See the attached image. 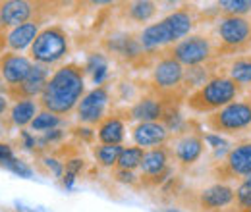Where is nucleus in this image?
I'll return each instance as SVG.
<instances>
[{
  "label": "nucleus",
  "instance_id": "obj_1",
  "mask_svg": "<svg viewBox=\"0 0 251 212\" xmlns=\"http://www.w3.org/2000/svg\"><path fill=\"white\" fill-rule=\"evenodd\" d=\"M85 93V70L77 64H66L54 70L41 93V106L56 116H68L77 108Z\"/></svg>",
  "mask_w": 251,
  "mask_h": 212
},
{
  "label": "nucleus",
  "instance_id": "obj_2",
  "mask_svg": "<svg viewBox=\"0 0 251 212\" xmlns=\"http://www.w3.org/2000/svg\"><path fill=\"white\" fill-rule=\"evenodd\" d=\"M195 25V10L191 6H182L162 18L157 24L147 25L139 33L137 41L143 47V50H155L166 45H176L182 39H186L189 31Z\"/></svg>",
  "mask_w": 251,
  "mask_h": 212
},
{
  "label": "nucleus",
  "instance_id": "obj_3",
  "mask_svg": "<svg viewBox=\"0 0 251 212\" xmlns=\"http://www.w3.org/2000/svg\"><path fill=\"white\" fill-rule=\"evenodd\" d=\"M244 89L232 81L228 75H215L197 91L189 93L186 96V104L195 114H213L220 108L228 106L230 102L238 100Z\"/></svg>",
  "mask_w": 251,
  "mask_h": 212
},
{
  "label": "nucleus",
  "instance_id": "obj_4",
  "mask_svg": "<svg viewBox=\"0 0 251 212\" xmlns=\"http://www.w3.org/2000/svg\"><path fill=\"white\" fill-rule=\"evenodd\" d=\"M219 45H215V56L244 54L251 48V20L242 16H222L217 22Z\"/></svg>",
  "mask_w": 251,
  "mask_h": 212
},
{
  "label": "nucleus",
  "instance_id": "obj_5",
  "mask_svg": "<svg viewBox=\"0 0 251 212\" xmlns=\"http://www.w3.org/2000/svg\"><path fill=\"white\" fill-rule=\"evenodd\" d=\"M205 125L217 135H240L251 129V98H238L205 118Z\"/></svg>",
  "mask_w": 251,
  "mask_h": 212
},
{
  "label": "nucleus",
  "instance_id": "obj_6",
  "mask_svg": "<svg viewBox=\"0 0 251 212\" xmlns=\"http://www.w3.org/2000/svg\"><path fill=\"white\" fill-rule=\"evenodd\" d=\"M211 174L219 183H228L234 180L242 182L251 176V141L230 147L224 152V156L215 162Z\"/></svg>",
  "mask_w": 251,
  "mask_h": 212
},
{
  "label": "nucleus",
  "instance_id": "obj_7",
  "mask_svg": "<svg viewBox=\"0 0 251 212\" xmlns=\"http://www.w3.org/2000/svg\"><path fill=\"white\" fill-rule=\"evenodd\" d=\"M68 52H70V39L66 31L58 25H50L43 29L31 45V60L49 68L66 58Z\"/></svg>",
  "mask_w": 251,
  "mask_h": 212
},
{
  "label": "nucleus",
  "instance_id": "obj_8",
  "mask_svg": "<svg viewBox=\"0 0 251 212\" xmlns=\"http://www.w3.org/2000/svg\"><path fill=\"white\" fill-rule=\"evenodd\" d=\"M168 54L188 68L203 66V64H209L217 58L215 43L203 35H189L186 39H182L168 50Z\"/></svg>",
  "mask_w": 251,
  "mask_h": 212
},
{
  "label": "nucleus",
  "instance_id": "obj_9",
  "mask_svg": "<svg viewBox=\"0 0 251 212\" xmlns=\"http://www.w3.org/2000/svg\"><path fill=\"white\" fill-rule=\"evenodd\" d=\"M184 75L186 70L176 58H172L168 52L158 58L157 64L153 66L151 71V81L153 87L160 96H172L174 93H184L182 85H184Z\"/></svg>",
  "mask_w": 251,
  "mask_h": 212
},
{
  "label": "nucleus",
  "instance_id": "obj_10",
  "mask_svg": "<svg viewBox=\"0 0 251 212\" xmlns=\"http://www.w3.org/2000/svg\"><path fill=\"white\" fill-rule=\"evenodd\" d=\"M139 170H141L139 182L145 187H157L160 183H164L172 172L170 170V149L162 145V147L145 151Z\"/></svg>",
  "mask_w": 251,
  "mask_h": 212
},
{
  "label": "nucleus",
  "instance_id": "obj_11",
  "mask_svg": "<svg viewBox=\"0 0 251 212\" xmlns=\"http://www.w3.org/2000/svg\"><path fill=\"white\" fill-rule=\"evenodd\" d=\"M236 189L230 183H219L201 189L195 197V207L199 212H228L234 209Z\"/></svg>",
  "mask_w": 251,
  "mask_h": 212
},
{
  "label": "nucleus",
  "instance_id": "obj_12",
  "mask_svg": "<svg viewBox=\"0 0 251 212\" xmlns=\"http://www.w3.org/2000/svg\"><path fill=\"white\" fill-rule=\"evenodd\" d=\"M168 149H170V156H174L180 166L184 168L193 166L205 152L203 133H199L197 129H182L174 139V145Z\"/></svg>",
  "mask_w": 251,
  "mask_h": 212
},
{
  "label": "nucleus",
  "instance_id": "obj_13",
  "mask_svg": "<svg viewBox=\"0 0 251 212\" xmlns=\"http://www.w3.org/2000/svg\"><path fill=\"white\" fill-rule=\"evenodd\" d=\"M108 100H110V94H108V87H104V85H99V87L91 89L89 93H85L83 98L79 100L77 108H75L77 121L83 123V125L100 123L106 118L104 112H106Z\"/></svg>",
  "mask_w": 251,
  "mask_h": 212
},
{
  "label": "nucleus",
  "instance_id": "obj_14",
  "mask_svg": "<svg viewBox=\"0 0 251 212\" xmlns=\"http://www.w3.org/2000/svg\"><path fill=\"white\" fill-rule=\"evenodd\" d=\"M33 68V60L18 52H6L0 56V77L8 83V89L18 87L25 81Z\"/></svg>",
  "mask_w": 251,
  "mask_h": 212
},
{
  "label": "nucleus",
  "instance_id": "obj_15",
  "mask_svg": "<svg viewBox=\"0 0 251 212\" xmlns=\"http://www.w3.org/2000/svg\"><path fill=\"white\" fill-rule=\"evenodd\" d=\"M168 137L170 131L162 121H141L131 129V139L135 147H141L143 151L166 145Z\"/></svg>",
  "mask_w": 251,
  "mask_h": 212
},
{
  "label": "nucleus",
  "instance_id": "obj_16",
  "mask_svg": "<svg viewBox=\"0 0 251 212\" xmlns=\"http://www.w3.org/2000/svg\"><path fill=\"white\" fill-rule=\"evenodd\" d=\"M50 79V70L49 66H41V64H33L29 75L25 77V81L18 87L8 89V96L16 98V100H24V98H35L37 94L41 96V93L45 91L47 81Z\"/></svg>",
  "mask_w": 251,
  "mask_h": 212
},
{
  "label": "nucleus",
  "instance_id": "obj_17",
  "mask_svg": "<svg viewBox=\"0 0 251 212\" xmlns=\"http://www.w3.org/2000/svg\"><path fill=\"white\" fill-rule=\"evenodd\" d=\"M37 4L25 0H8L0 4V25L2 27H18L33 22L31 18L37 12Z\"/></svg>",
  "mask_w": 251,
  "mask_h": 212
},
{
  "label": "nucleus",
  "instance_id": "obj_18",
  "mask_svg": "<svg viewBox=\"0 0 251 212\" xmlns=\"http://www.w3.org/2000/svg\"><path fill=\"white\" fill-rule=\"evenodd\" d=\"M166 112V100L160 98V94H147L141 96L139 100H135L131 104V108L127 110V118L141 121H162Z\"/></svg>",
  "mask_w": 251,
  "mask_h": 212
},
{
  "label": "nucleus",
  "instance_id": "obj_19",
  "mask_svg": "<svg viewBox=\"0 0 251 212\" xmlns=\"http://www.w3.org/2000/svg\"><path fill=\"white\" fill-rule=\"evenodd\" d=\"M39 33H41L39 31V22H29V24L18 25L6 35V47L12 52H22V50L31 47Z\"/></svg>",
  "mask_w": 251,
  "mask_h": 212
},
{
  "label": "nucleus",
  "instance_id": "obj_20",
  "mask_svg": "<svg viewBox=\"0 0 251 212\" xmlns=\"http://www.w3.org/2000/svg\"><path fill=\"white\" fill-rule=\"evenodd\" d=\"M126 137V123L120 116H106L97 127V139L100 145H122Z\"/></svg>",
  "mask_w": 251,
  "mask_h": 212
},
{
  "label": "nucleus",
  "instance_id": "obj_21",
  "mask_svg": "<svg viewBox=\"0 0 251 212\" xmlns=\"http://www.w3.org/2000/svg\"><path fill=\"white\" fill-rule=\"evenodd\" d=\"M213 68H215V60L209 62V64H203V66H195V68H189L186 70V75H184V85L182 89L186 91H197L199 87H203L207 81H211L215 75L219 73H213Z\"/></svg>",
  "mask_w": 251,
  "mask_h": 212
},
{
  "label": "nucleus",
  "instance_id": "obj_22",
  "mask_svg": "<svg viewBox=\"0 0 251 212\" xmlns=\"http://www.w3.org/2000/svg\"><path fill=\"white\" fill-rule=\"evenodd\" d=\"M226 75H228L232 81H236L242 89L251 87V54L236 56L234 60L228 64Z\"/></svg>",
  "mask_w": 251,
  "mask_h": 212
},
{
  "label": "nucleus",
  "instance_id": "obj_23",
  "mask_svg": "<svg viewBox=\"0 0 251 212\" xmlns=\"http://www.w3.org/2000/svg\"><path fill=\"white\" fill-rule=\"evenodd\" d=\"M37 102L33 98H24V100H16V104L12 106L10 110V120L14 125L18 127H25V125H31V121L35 120V116L39 114L37 112Z\"/></svg>",
  "mask_w": 251,
  "mask_h": 212
},
{
  "label": "nucleus",
  "instance_id": "obj_24",
  "mask_svg": "<svg viewBox=\"0 0 251 212\" xmlns=\"http://www.w3.org/2000/svg\"><path fill=\"white\" fill-rule=\"evenodd\" d=\"M122 151H124L122 145H100L99 143L93 149V156L100 168H116Z\"/></svg>",
  "mask_w": 251,
  "mask_h": 212
},
{
  "label": "nucleus",
  "instance_id": "obj_25",
  "mask_svg": "<svg viewBox=\"0 0 251 212\" xmlns=\"http://www.w3.org/2000/svg\"><path fill=\"white\" fill-rule=\"evenodd\" d=\"M83 70H85V73H91L93 83L99 87L104 83V79L108 75V60L104 54H91L85 62Z\"/></svg>",
  "mask_w": 251,
  "mask_h": 212
},
{
  "label": "nucleus",
  "instance_id": "obj_26",
  "mask_svg": "<svg viewBox=\"0 0 251 212\" xmlns=\"http://www.w3.org/2000/svg\"><path fill=\"white\" fill-rule=\"evenodd\" d=\"M155 14H157V4L155 2H149V0L133 2V4L127 6V16L133 22H139V24H145V22L153 20Z\"/></svg>",
  "mask_w": 251,
  "mask_h": 212
},
{
  "label": "nucleus",
  "instance_id": "obj_27",
  "mask_svg": "<svg viewBox=\"0 0 251 212\" xmlns=\"http://www.w3.org/2000/svg\"><path fill=\"white\" fill-rule=\"evenodd\" d=\"M143 154L145 151L141 149V147H126L122 154H120V158H118V170H127V172H133V170H137L139 166H141V162H143Z\"/></svg>",
  "mask_w": 251,
  "mask_h": 212
},
{
  "label": "nucleus",
  "instance_id": "obj_28",
  "mask_svg": "<svg viewBox=\"0 0 251 212\" xmlns=\"http://www.w3.org/2000/svg\"><path fill=\"white\" fill-rule=\"evenodd\" d=\"M220 18L222 16H242L246 18V14L251 12V0H222L217 4Z\"/></svg>",
  "mask_w": 251,
  "mask_h": 212
},
{
  "label": "nucleus",
  "instance_id": "obj_29",
  "mask_svg": "<svg viewBox=\"0 0 251 212\" xmlns=\"http://www.w3.org/2000/svg\"><path fill=\"white\" fill-rule=\"evenodd\" d=\"M60 123H62V118H60V116H56V114H52V112H49V110H43V112H39V114L35 116V120L31 121V129L33 131H43V133H47V131L56 129Z\"/></svg>",
  "mask_w": 251,
  "mask_h": 212
},
{
  "label": "nucleus",
  "instance_id": "obj_30",
  "mask_svg": "<svg viewBox=\"0 0 251 212\" xmlns=\"http://www.w3.org/2000/svg\"><path fill=\"white\" fill-rule=\"evenodd\" d=\"M251 207V176H248L246 180H242L240 185L236 187V203L234 209L236 211H244Z\"/></svg>",
  "mask_w": 251,
  "mask_h": 212
},
{
  "label": "nucleus",
  "instance_id": "obj_31",
  "mask_svg": "<svg viewBox=\"0 0 251 212\" xmlns=\"http://www.w3.org/2000/svg\"><path fill=\"white\" fill-rule=\"evenodd\" d=\"M4 168H6V170H10L12 174L20 176V178H33L31 166H29L27 162H24V160L16 158V156H14L10 162H6V164H4Z\"/></svg>",
  "mask_w": 251,
  "mask_h": 212
},
{
  "label": "nucleus",
  "instance_id": "obj_32",
  "mask_svg": "<svg viewBox=\"0 0 251 212\" xmlns=\"http://www.w3.org/2000/svg\"><path fill=\"white\" fill-rule=\"evenodd\" d=\"M203 139H205V143L211 145V149H215L217 152H220V149L228 151V141L222 139V135H217V133H205Z\"/></svg>",
  "mask_w": 251,
  "mask_h": 212
},
{
  "label": "nucleus",
  "instance_id": "obj_33",
  "mask_svg": "<svg viewBox=\"0 0 251 212\" xmlns=\"http://www.w3.org/2000/svg\"><path fill=\"white\" fill-rule=\"evenodd\" d=\"M114 180L120 183H124V185H135V183L139 182V178H137L133 172L118 170V168H116V172H114Z\"/></svg>",
  "mask_w": 251,
  "mask_h": 212
},
{
  "label": "nucleus",
  "instance_id": "obj_34",
  "mask_svg": "<svg viewBox=\"0 0 251 212\" xmlns=\"http://www.w3.org/2000/svg\"><path fill=\"white\" fill-rule=\"evenodd\" d=\"M45 166H47L49 170H52V174H54L56 178H62L64 176V164L58 162L56 158H45Z\"/></svg>",
  "mask_w": 251,
  "mask_h": 212
},
{
  "label": "nucleus",
  "instance_id": "obj_35",
  "mask_svg": "<svg viewBox=\"0 0 251 212\" xmlns=\"http://www.w3.org/2000/svg\"><path fill=\"white\" fill-rule=\"evenodd\" d=\"M14 158V151H12V147L10 145H6V143H0V166H4L6 162H10Z\"/></svg>",
  "mask_w": 251,
  "mask_h": 212
},
{
  "label": "nucleus",
  "instance_id": "obj_36",
  "mask_svg": "<svg viewBox=\"0 0 251 212\" xmlns=\"http://www.w3.org/2000/svg\"><path fill=\"white\" fill-rule=\"evenodd\" d=\"M16 211L18 212H47V211H43V209H33V207H27V205H24V203H16Z\"/></svg>",
  "mask_w": 251,
  "mask_h": 212
},
{
  "label": "nucleus",
  "instance_id": "obj_37",
  "mask_svg": "<svg viewBox=\"0 0 251 212\" xmlns=\"http://www.w3.org/2000/svg\"><path fill=\"white\" fill-rule=\"evenodd\" d=\"M6 108H8V100H6L4 94H0V116L6 112Z\"/></svg>",
  "mask_w": 251,
  "mask_h": 212
},
{
  "label": "nucleus",
  "instance_id": "obj_38",
  "mask_svg": "<svg viewBox=\"0 0 251 212\" xmlns=\"http://www.w3.org/2000/svg\"><path fill=\"white\" fill-rule=\"evenodd\" d=\"M228 212H251V207L250 209H244V211H236V209H232V211H228Z\"/></svg>",
  "mask_w": 251,
  "mask_h": 212
},
{
  "label": "nucleus",
  "instance_id": "obj_39",
  "mask_svg": "<svg viewBox=\"0 0 251 212\" xmlns=\"http://www.w3.org/2000/svg\"><path fill=\"white\" fill-rule=\"evenodd\" d=\"M4 45H6V41H4L2 37H0V50H2V47H4Z\"/></svg>",
  "mask_w": 251,
  "mask_h": 212
},
{
  "label": "nucleus",
  "instance_id": "obj_40",
  "mask_svg": "<svg viewBox=\"0 0 251 212\" xmlns=\"http://www.w3.org/2000/svg\"><path fill=\"white\" fill-rule=\"evenodd\" d=\"M166 212H182V211H178V209H166Z\"/></svg>",
  "mask_w": 251,
  "mask_h": 212
},
{
  "label": "nucleus",
  "instance_id": "obj_41",
  "mask_svg": "<svg viewBox=\"0 0 251 212\" xmlns=\"http://www.w3.org/2000/svg\"><path fill=\"white\" fill-rule=\"evenodd\" d=\"M250 98H251V94H250Z\"/></svg>",
  "mask_w": 251,
  "mask_h": 212
}]
</instances>
